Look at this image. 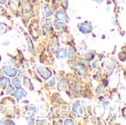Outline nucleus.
<instances>
[{"label":"nucleus","instance_id":"f257e3e1","mask_svg":"<svg viewBox=\"0 0 126 125\" xmlns=\"http://www.w3.org/2000/svg\"><path fill=\"white\" fill-rule=\"evenodd\" d=\"M37 71L40 74L41 76H42L44 79H48L49 77H51V71L47 69V68H44V67H37Z\"/></svg>","mask_w":126,"mask_h":125},{"label":"nucleus","instance_id":"f03ea898","mask_svg":"<svg viewBox=\"0 0 126 125\" xmlns=\"http://www.w3.org/2000/svg\"><path fill=\"white\" fill-rule=\"evenodd\" d=\"M80 29L83 33H88V32H90L92 31V26L89 23H84V24H82V26H81Z\"/></svg>","mask_w":126,"mask_h":125},{"label":"nucleus","instance_id":"7ed1b4c3","mask_svg":"<svg viewBox=\"0 0 126 125\" xmlns=\"http://www.w3.org/2000/svg\"><path fill=\"white\" fill-rule=\"evenodd\" d=\"M4 73L9 77H13L17 73V70L14 68H4Z\"/></svg>","mask_w":126,"mask_h":125},{"label":"nucleus","instance_id":"20e7f679","mask_svg":"<svg viewBox=\"0 0 126 125\" xmlns=\"http://www.w3.org/2000/svg\"><path fill=\"white\" fill-rule=\"evenodd\" d=\"M74 68L78 71V72L80 74L84 75V74H86V69H85V68H84L82 65H80V64H79V63H77V64H75V65L74 66Z\"/></svg>","mask_w":126,"mask_h":125},{"label":"nucleus","instance_id":"39448f33","mask_svg":"<svg viewBox=\"0 0 126 125\" xmlns=\"http://www.w3.org/2000/svg\"><path fill=\"white\" fill-rule=\"evenodd\" d=\"M13 96H15L16 97H17L18 99H21L22 97H25L26 96V93L24 92V91L23 89H21V91H15L13 94Z\"/></svg>","mask_w":126,"mask_h":125},{"label":"nucleus","instance_id":"423d86ee","mask_svg":"<svg viewBox=\"0 0 126 125\" xmlns=\"http://www.w3.org/2000/svg\"><path fill=\"white\" fill-rule=\"evenodd\" d=\"M19 1L18 0H10V6L12 10H16V8L18 7Z\"/></svg>","mask_w":126,"mask_h":125},{"label":"nucleus","instance_id":"0eeeda50","mask_svg":"<svg viewBox=\"0 0 126 125\" xmlns=\"http://www.w3.org/2000/svg\"><path fill=\"white\" fill-rule=\"evenodd\" d=\"M56 18H57L58 20H60V21H63V20H65V18H66V15H65L64 12L60 10V11H58V12L57 13V14H56Z\"/></svg>","mask_w":126,"mask_h":125},{"label":"nucleus","instance_id":"6e6552de","mask_svg":"<svg viewBox=\"0 0 126 125\" xmlns=\"http://www.w3.org/2000/svg\"><path fill=\"white\" fill-rule=\"evenodd\" d=\"M9 79L6 78V77H2L0 79V85L2 87H5L7 85V84L9 83Z\"/></svg>","mask_w":126,"mask_h":125},{"label":"nucleus","instance_id":"1a4fd4ad","mask_svg":"<svg viewBox=\"0 0 126 125\" xmlns=\"http://www.w3.org/2000/svg\"><path fill=\"white\" fill-rule=\"evenodd\" d=\"M13 84L15 85V87L16 88H21V83H20V80L18 78H13L12 80Z\"/></svg>","mask_w":126,"mask_h":125},{"label":"nucleus","instance_id":"9d476101","mask_svg":"<svg viewBox=\"0 0 126 125\" xmlns=\"http://www.w3.org/2000/svg\"><path fill=\"white\" fill-rule=\"evenodd\" d=\"M66 55H67V52H66V49H61L59 51V52H58V56L59 57L63 58V57H65L66 56Z\"/></svg>","mask_w":126,"mask_h":125},{"label":"nucleus","instance_id":"9b49d317","mask_svg":"<svg viewBox=\"0 0 126 125\" xmlns=\"http://www.w3.org/2000/svg\"><path fill=\"white\" fill-rule=\"evenodd\" d=\"M45 13H46L47 16H50L52 14V10H50V8H49V7L48 5L45 6Z\"/></svg>","mask_w":126,"mask_h":125},{"label":"nucleus","instance_id":"f8f14e48","mask_svg":"<svg viewBox=\"0 0 126 125\" xmlns=\"http://www.w3.org/2000/svg\"><path fill=\"white\" fill-rule=\"evenodd\" d=\"M13 90H14V88H13L11 85H9L8 88H7V91H6V94H10L11 92L13 91Z\"/></svg>","mask_w":126,"mask_h":125},{"label":"nucleus","instance_id":"ddd939ff","mask_svg":"<svg viewBox=\"0 0 126 125\" xmlns=\"http://www.w3.org/2000/svg\"><path fill=\"white\" fill-rule=\"evenodd\" d=\"M63 26H64V24H63V22H58V23L56 24V28L58 29H60L61 27H63ZM61 28H62V27H61Z\"/></svg>","mask_w":126,"mask_h":125},{"label":"nucleus","instance_id":"4468645a","mask_svg":"<svg viewBox=\"0 0 126 125\" xmlns=\"http://www.w3.org/2000/svg\"><path fill=\"white\" fill-rule=\"evenodd\" d=\"M79 105H80V104H75L74 105H73V110H74V111H75V112H77L78 111V108L79 107Z\"/></svg>","mask_w":126,"mask_h":125},{"label":"nucleus","instance_id":"2eb2a0df","mask_svg":"<svg viewBox=\"0 0 126 125\" xmlns=\"http://www.w3.org/2000/svg\"><path fill=\"white\" fill-rule=\"evenodd\" d=\"M69 57H71V58H72V57H74V52H73V51H72V49H70V50L69 51Z\"/></svg>","mask_w":126,"mask_h":125},{"label":"nucleus","instance_id":"dca6fc26","mask_svg":"<svg viewBox=\"0 0 126 125\" xmlns=\"http://www.w3.org/2000/svg\"><path fill=\"white\" fill-rule=\"evenodd\" d=\"M73 124H74V122L70 119L66 120V122H65V125H73Z\"/></svg>","mask_w":126,"mask_h":125},{"label":"nucleus","instance_id":"f3484780","mask_svg":"<svg viewBox=\"0 0 126 125\" xmlns=\"http://www.w3.org/2000/svg\"><path fill=\"white\" fill-rule=\"evenodd\" d=\"M55 83V80H52L50 82H49V83H48V85H49V86H53Z\"/></svg>","mask_w":126,"mask_h":125},{"label":"nucleus","instance_id":"a211bd4d","mask_svg":"<svg viewBox=\"0 0 126 125\" xmlns=\"http://www.w3.org/2000/svg\"><path fill=\"white\" fill-rule=\"evenodd\" d=\"M6 1H7V0H0V3H1V4H4Z\"/></svg>","mask_w":126,"mask_h":125},{"label":"nucleus","instance_id":"6ab92c4d","mask_svg":"<svg viewBox=\"0 0 126 125\" xmlns=\"http://www.w3.org/2000/svg\"><path fill=\"white\" fill-rule=\"evenodd\" d=\"M96 1H97V2H99V3H100V2H102L103 0H95Z\"/></svg>","mask_w":126,"mask_h":125},{"label":"nucleus","instance_id":"aec40b11","mask_svg":"<svg viewBox=\"0 0 126 125\" xmlns=\"http://www.w3.org/2000/svg\"><path fill=\"white\" fill-rule=\"evenodd\" d=\"M1 10H3V8H2L1 7H0V12H1Z\"/></svg>","mask_w":126,"mask_h":125}]
</instances>
